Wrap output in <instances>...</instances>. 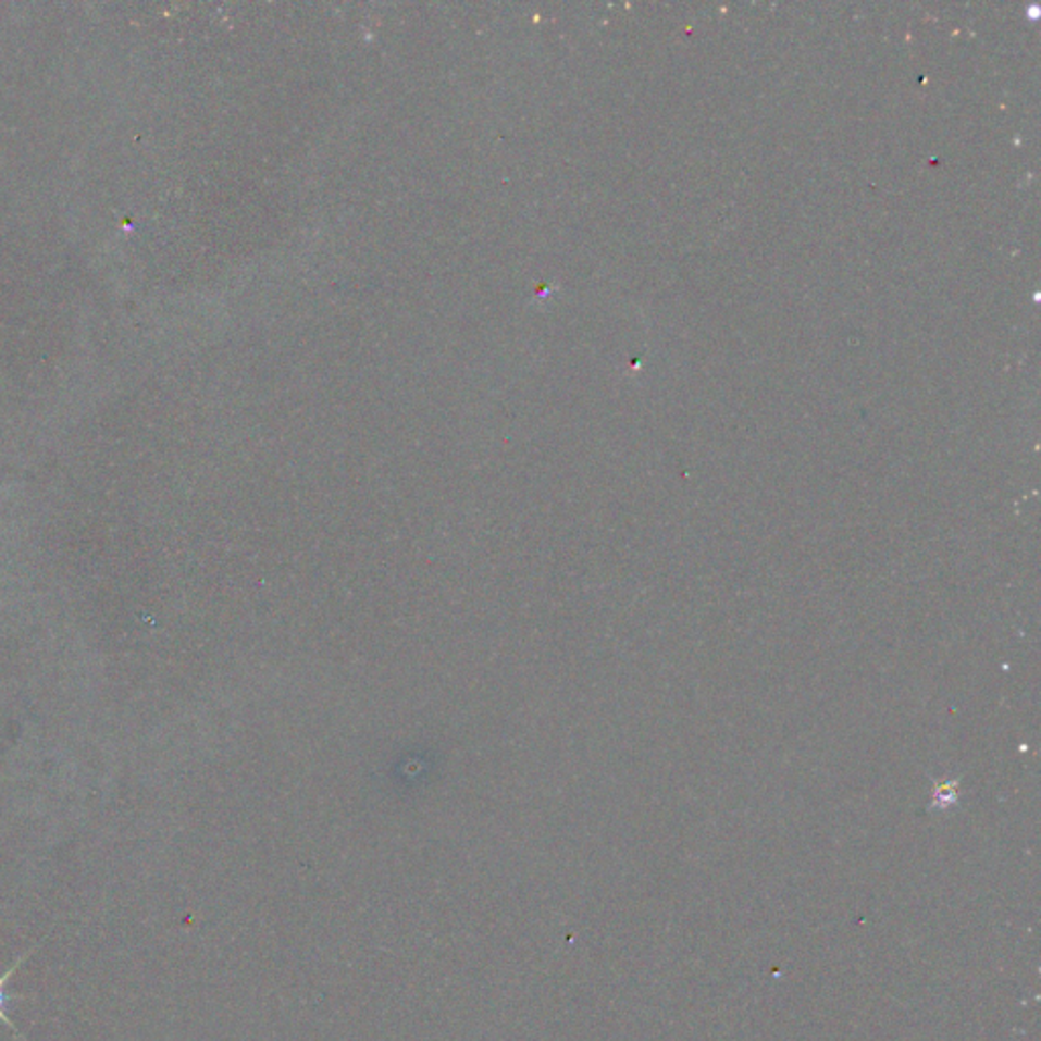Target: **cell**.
I'll return each mask as SVG.
<instances>
[{"label": "cell", "instance_id": "1", "mask_svg": "<svg viewBox=\"0 0 1041 1041\" xmlns=\"http://www.w3.org/2000/svg\"><path fill=\"white\" fill-rule=\"evenodd\" d=\"M33 950H29V952H27V954H25L23 958H18V961H16V964H13V966H11V968H9V970H7V972H4L2 977H0V1019H2V1021H4L7 1026L11 1027V1031H13V1033H16V1036H21V1033L16 1031V1027L13 1026V1021H11V1019H9L7 1015H4V1007H7V1003H9V995H7V991H4V984H7V982H9V979H11L13 975H15L16 968H18L21 964L25 963V961H27V958L32 956Z\"/></svg>", "mask_w": 1041, "mask_h": 1041}]
</instances>
